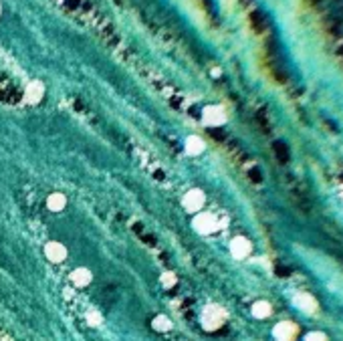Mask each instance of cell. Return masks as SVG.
<instances>
[{
    "mask_svg": "<svg viewBox=\"0 0 343 341\" xmlns=\"http://www.w3.org/2000/svg\"><path fill=\"white\" fill-rule=\"evenodd\" d=\"M40 97H42V87H40L38 83H33V85L27 89V99L31 103H36Z\"/></svg>",
    "mask_w": 343,
    "mask_h": 341,
    "instance_id": "14",
    "label": "cell"
},
{
    "mask_svg": "<svg viewBox=\"0 0 343 341\" xmlns=\"http://www.w3.org/2000/svg\"><path fill=\"white\" fill-rule=\"evenodd\" d=\"M152 325H154L156 331H168V329H172V321L168 317H164V315H158Z\"/></svg>",
    "mask_w": 343,
    "mask_h": 341,
    "instance_id": "13",
    "label": "cell"
},
{
    "mask_svg": "<svg viewBox=\"0 0 343 341\" xmlns=\"http://www.w3.org/2000/svg\"><path fill=\"white\" fill-rule=\"evenodd\" d=\"M71 283H73L75 287H87V285L91 283V273H89L87 269H75V271L71 273Z\"/></svg>",
    "mask_w": 343,
    "mask_h": 341,
    "instance_id": "9",
    "label": "cell"
},
{
    "mask_svg": "<svg viewBox=\"0 0 343 341\" xmlns=\"http://www.w3.org/2000/svg\"><path fill=\"white\" fill-rule=\"evenodd\" d=\"M293 303H295L297 309H301L303 313H309V315H313V313L317 311V301H315L309 293H299V295H295Z\"/></svg>",
    "mask_w": 343,
    "mask_h": 341,
    "instance_id": "7",
    "label": "cell"
},
{
    "mask_svg": "<svg viewBox=\"0 0 343 341\" xmlns=\"http://www.w3.org/2000/svg\"><path fill=\"white\" fill-rule=\"evenodd\" d=\"M174 283H176V276H174L172 273L162 274V285H164V287H168V289H170V287H174Z\"/></svg>",
    "mask_w": 343,
    "mask_h": 341,
    "instance_id": "15",
    "label": "cell"
},
{
    "mask_svg": "<svg viewBox=\"0 0 343 341\" xmlns=\"http://www.w3.org/2000/svg\"><path fill=\"white\" fill-rule=\"evenodd\" d=\"M45 254H47V259H49L51 263H61V261H65V257H67V248H65L61 242H49V244L45 246Z\"/></svg>",
    "mask_w": 343,
    "mask_h": 341,
    "instance_id": "5",
    "label": "cell"
},
{
    "mask_svg": "<svg viewBox=\"0 0 343 341\" xmlns=\"http://www.w3.org/2000/svg\"><path fill=\"white\" fill-rule=\"evenodd\" d=\"M186 150H188V154H200L204 150V141L200 137H188Z\"/></svg>",
    "mask_w": 343,
    "mask_h": 341,
    "instance_id": "12",
    "label": "cell"
},
{
    "mask_svg": "<svg viewBox=\"0 0 343 341\" xmlns=\"http://www.w3.org/2000/svg\"><path fill=\"white\" fill-rule=\"evenodd\" d=\"M305 341H327V339H325V335L321 331H311L307 337H305Z\"/></svg>",
    "mask_w": 343,
    "mask_h": 341,
    "instance_id": "16",
    "label": "cell"
},
{
    "mask_svg": "<svg viewBox=\"0 0 343 341\" xmlns=\"http://www.w3.org/2000/svg\"><path fill=\"white\" fill-rule=\"evenodd\" d=\"M250 250H252V246L244 237H237L230 242V252H232L234 259H246L250 254Z\"/></svg>",
    "mask_w": 343,
    "mask_h": 341,
    "instance_id": "6",
    "label": "cell"
},
{
    "mask_svg": "<svg viewBox=\"0 0 343 341\" xmlns=\"http://www.w3.org/2000/svg\"><path fill=\"white\" fill-rule=\"evenodd\" d=\"M65 196L63 194H51L49 196V200H47V206H49V210H53V212H61L63 208H65Z\"/></svg>",
    "mask_w": 343,
    "mask_h": 341,
    "instance_id": "11",
    "label": "cell"
},
{
    "mask_svg": "<svg viewBox=\"0 0 343 341\" xmlns=\"http://www.w3.org/2000/svg\"><path fill=\"white\" fill-rule=\"evenodd\" d=\"M87 319H89V323H91V325H99V323H101V315H99V313H95V311H91V313L87 315Z\"/></svg>",
    "mask_w": 343,
    "mask_h": 341,
    "instance_id": "17",
    "label": "cell"
},
{
    "mask_svg": "<svg viewBox=\"0 0 343 341\" xmlns=\"http://www.w3.org/2000/svg\"><path fill=\"white\" fill-rule=\"evenodd\" d=\"M226 321V311L218 305H208L202 311V325L208 331H216L218 327H222Z\"/></svg>",
    "mask_w": 343,
    "mask_h": 341,
    "instance_id": "1",
    "label": "cell"
},
{
    "mask_svg": "<svg viewBox=\"0 0 343 341\" xmlns=\"http://www.w3.org/2000/svg\"><path fill=\"white\" fill-rule=\"evenodd\" d=\"M274 341H293L297 337V325L291 321H283L273 329Z\"/></svg>",
    "mask_w": 343,
    "mask_h": 341,
    "instance_id": "2",
    "label": "cell"
},
{
    "mask_svg": "<svg viewBox=\"0 0 343 341\" xmlns=\"http://www.w3.org/2000/svg\"><path fill=\"white\" fill-rule=\"evenodd\" d=\"M271 305L267 303V301H256L254 305H252V315L256 317V319H267L269 315H271Z\"/></svg>",
    "mask_w": 343,
    "mask_h": 341,
    "instance_id": "10",
    "label": "cell"
},
{
    "mask_svg": "<svg viewBox=\"0 0 343 341\" xmlns=\"http://www.w3.org/2000/svg\"><path fill=\"white\" fill-rule=\"evenodd\" d=\"M182 204L188 212H198L202 206H204V194L200 190H190L184 198H182Z\"/></svg>",
    "mask_w": 343,
    "mask_h": 341,
    "instance_id": "4",
    "label": "cell"
},
{
    "mask_svg": "<svg viewBox=\"0 0 343 341\" xmlns=\"http://www.w3.org/2000/svg\"><path fill=\"white\" fill-rule=\"evenodd\" d=\"M194 228L200 232V235H210L218 228V222H216V216L212 214H198L194 218Z\"/></svg>",
    "mask_w": 343,
    "mask_h": 341,
    "instance_id": "3",
    "label": "cell"
},
{
    "mask_svg": "<svg viewBox=\"0 0 343 341\" xmlns=\"http://www.w3.org/2000/svg\"><path fill=\"white\" fill-rule=\"evenodd\" d=\"M204 121L208 125H220L226 121V115L220 107H206L204 109Z\"/></svg>",
    "mask_w": 343,
    "mask_h": 341,
    "instance_id": "8",
    "label": "cell"
},
{
    "mask_svg": "<svg viewBox=\"0 0 343 341\" xmlns=\"http://www.w3.org/2000/svg\"><path fill=\"white\" fill-rule=\"evenodd\" d=\"M341 196H343V190H341Z\"/></svg>",
    "mask_w": 343,
    "mask_h": 341,
    "instance_id": "18",
    "label": "cell"
}]
</instances>
